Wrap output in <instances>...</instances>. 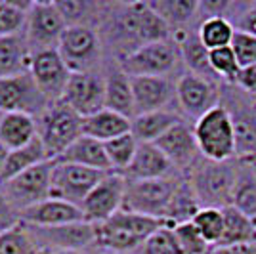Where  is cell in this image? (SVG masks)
<instances>
[{
    "instance_id": "6da1fadb",
    "label": "cell",
    "mask_w": 256,
    "mask_h": 254,
    "mask_svg": "<svg viewBox=\"0 0 256 254\" xmlns=\"http://www.w3.org/2000/svg\"><path fill=\"white\" fill-rule=\"evenodd\" d=\"M94 226H96V244L104 250L117 254H138V250L153 233L172 224L136 212L118 210L109 220Z\"/></svg>"
},
{
    "instance_id": "7a4b0ae2",
    "label": "cell",
    "mask_w": 256,
    "mask_h": 254,
    "mask_svg": "<svg viewBox=\"0 0 256 254\" xmlns=\"http://www.w3.org/2000/svg\"><path fill=\"white\" fill-rule=\"evenodd\" d=\"M113 38L124 46V56L140 46L170 38V27L153 12L148 2L120 4L111 23Z\"/></svg>"
},
{
    "instance_id": "3957f363",
    "label": "cell",
    "mask_w": 256,
    "mask_h": 254,
    "mask_svg": "<svg viewBox=\"0 0 256 254\" xmlns=\"http://www.w3.org/2000/svg\"><path fill=\"white\" fill-rule=\"evenodd\" d=\"M239 172V159L210 160L201 159L186 174L201 208H226L232 204L235 180Z\"/></svg>"
},
{
    "instance_id": "277c9868",
    "label": "cell",
    "mask_w": 256,
    "mask_h": 254,
    "mask_svg": "<svg viewBox=\"0 0 256 254\" xmlns=\"http://www.w3.org/2000/svg\"><path fill=\"white\" fill-rule=\"evenodd\" d=\"M220 106L230 113L235 132L237 159H250L256 155V98L243 92L239 86H220Z\"/></svg>"
},
{
    "instance_id": "5b68a950",
    "label": "cell",
    "mask_w": 256,
    "mask_h": 254,
    "mask_svg": "<svg viewBox=\"0 0 256 254\" xmlns=\"http://www.w3.org/2000/svg\"><path fill=\"white\" fill-rule=\"evenodd\" d=\"M182 180V174L159 180H126V191L120 210L164 220L172 197Z\"/></svg>"
},
{
    "instance_id": "8992f818",
    "label": "cell",
    "mask_w": 256,
    "mask_h": 254,
    "mask_svg": "<svg viewBox=\"0 0 256 254\" xmlns=\"http://www.w3.org/2000/svg\"><path fill=\"white\" fill-rule=\"evenodd\" d=\"M195 140L204 159L230 160L237 159L235 132L226 107L216 106L193 124Z\"/></svg>"
},
{
    "instance_id": "52a82bcc",
    "label": "cell",
    "mask_w": 256,
    "mask_h": 254,
    "mask_svg": "<svg viewBox=\"0 0 256 254\" xmlns=\"http://www.w3.org/2000/svg\"><path fill=\"white\" fill-rule=\"evenodd\" d=\"M36 128L48 159L56 160L75 140L82 136V116L76 115L64 102H58L48 106V109L38 116Z\"/></svg>"
},
{
    "instance_id": "ba28073f",
    "label": "cell",
    "mask_w": 256,
    "mask_h": 254,
    "mask_svg": "<svg viewBox=\"0 0 256 254\" xmlns=\"http://www.w3.org/2000/svg\"><path fill=\"white\" fill-rule=\"evenodd\" d=\"M182 62L180 50L176 42L159 40L146 46H140L138 50L126 54L120 58L118 69L130 78L134 76H168Z\"/></svg>"
},
{
    "instance_id": "9c48e42d",
    "label": "cell",
    "mask_w": 256,
    "mask_h": 254,
    "mask_svg": "<svg viewBox=\"0 0 256 254\" xmlns=\"http://www.w3.org/2000/svg\"><path fill=\"white\" fill-rule=\"evenodd\" d=\"M106 174L107 172L54 160L50 199H58V201H65L80 206L88 197V193L104 180Z\"/></svg>"
},
{
    "instance_id": "30bf717a",
    "label": "cell",
    "mask_w": 256,
    "mask_h": 254,
    "mask_svg": "<svg viewBox=\"0 0 256 254\" xmlns=\"http://www.w3.org/2000/svg\"><path fill=\"white\" fill-rule=\"evenodd\" d=\"M58 52L71 73H88L94 71L100 62L102 42L90 25H75L64 31L58 44Z\"/></svg>"
},
{
    "instance_id": "8fae6325",
    "label": "cell",
    "mask_w": 256,
    "mask_h": 254,
    "mask_svg": "<svg viewBox=\"0 0 256 254\" xmlns=\"http://www.w3.org/2000/svg\"><path fill=\"white\" fill-rule=\"evenodd\" d=\"M65 29L67 25L54 2H32L25 23V36L32 54L58 48Z\"/></svg>"
},
{
    "instance_id": "7c38bea8",
    "label": "cell",
    "mask_w": 256,
    "mask_h": 254,
    "mask_svg": "<svg viewBox=\"0 0 256 254\" xmlns=\"http://www.w3.org/2000/svg\"><path fill=\"white\" fill-rule=\"evenodd\" d=\"M48 106L50 104L38 90L31 73L0 78V113H25L40 116Z\"/></svg>"
},
{
    "instance_id": "4fadbf2b",
    "label": "cell",
    "mask_w": 256,
    "mask_h": 254,
    "mask_svg": "<svg viewBox=\"0 0 256 254\" xmlns=\"http://www.w3.org/2000/svg\"><path fill=\"white\" fill-rule=\"evenodd\" d=\"M176 102L188 118L199 120L210 109L220 106V86L190 71L176 80Z\"/></svg>"
},
{
    "instance_id": "5bb4252c",
    "label": "cell",
    "mask_w": 256,
    "mask_h": 254,
    "mask_svg": "<svg viewBox=\"0 0 256 254\" xmlns=\"http://www.w3.org/2000/svg\"><path fill=\"white\" fill-rule=\"evenodd\" d=\"M126 191V178L118 172H107L104 180L88 193L80 204L84 220L90 224H102L122 208Z\"/></svg>"
},
{
    "instance_id": "9a60e30c",
    "label": "cell",
    "mask_w": 256,
    "mask_h": 254,
    "mask_svg": "<svg viewBox=\"0 0 256 254\" xmlns=\"http://www.w3.org/2000/svg\"><path fill=\"white\" fill-rule=\"evenodd\" d=\"M31 76L46 98V102L52 106V104H58L64 100L65 88L71 78V71L65 65L58 48H52V50L32 54Z\"/></svg>"
},
{
    "instance_id": "2e32d148",
    "label": "cell",
    "mask_w": 256,
    "mask_h": 254,
    "mask_svg": "<svg viewBox=\"0 0 256 254\" xmlns=\"http://www.w3.org/2000/svg\"><path fill=\"white\" fill-rule=\"evenodd\" d=\"M54 160L40 162L32 168L25 170L18 178L10 180L6 186V197L8 201L18 206L20 212L29 208L36 202L50 199V184H52Z\"/></svg>"
},
{
    "instance_id": "e0dca14e",
    "label": "cell",
    "mask_w": 256,
    "mask_h": 254,
    "mask_svg": "<svg viewBox=\"0 0 256 254\" xmlns=\"http://www.w3.org/2000/svg\"><path fill=\"white\" fill-rule=\"evenodd\" d=\"M62 102L82 118L106 109V78L94 71L71 73Z\"/></svg>"
},
{
    "instance_id": "ac0fdd59",
    "label": "cell",
    "mask_w": 256,
    "mask_h": 254,
    "mask_svg": "<svg viewBox=\"0 0 256 254\" xmlns=\"http://www.w3.org/2000/svg\"><path fill=\"white\" fill-rule=\"evenodd\" d=\"M23 224V222H22ZM38 248L58 250H84L96 244V226L90 222H75L56 228H34L27 226Z\"/></svg>"
},
{
    "instance_id": "d6986e66",
    "label": "cell",
    "mask_w": 256,
    "mask_h": 254,
    "mask_svg": "<svg viewBox=\"0 0 256 254\" xmlns=\"http://www.w3.org/2000/svg\"><path fill=\"white\" fill-rule=\"evenodd\" d=\"M155 146L166 155V159L170 160L182 176H186L193 168V164L203 157L195 140L193 126H190L186 120L172 126L164 136H160L155 142Z\"/></svg>"
},
{
    "instance_id": "ffe728a7",
    "label": "cell",
    "mask_w": 256,
    "mask_h": 254,
    "mask_svg": "<svg viewBox=\"0 0 256 254\" xmlns=\"http://www.w3.org/2000/svg\"><path fill=\"white\" fill-rule=\"evenodd\" d=\"M130 80L136 115L168 109L172 100H176V82L170 76H134Z\"/></svg>"
},
{
    "instance_id": "44dd1931",
    "label": "cell",
    "mask_w": 256,
    "mask_h": 254,
    "mask_svg": "<svg viewBox=\"0 0 256 254\" xmlns=\"http://www.w3.org/2000/svg\"><path fill=\"white\" fill-rule=\"evenodd\" d=\"M20 214L25 226H34V228H56L65 224L86 222L80 206L58 201V199H46L42 202H36Z\"/></svg>"
},
{
    "instance_id": "7402d4cb",
    "label": "cell",
    "mask_w": 256,
    "mask_h": 254,
    "mask_svg": "<svg viewBox=\"0 0 256 254\" xmlns=\"http://www.w3.org/2000/svg\"><path fill=\"white\" fill-rule=\"evenodd\" d=\"M178 174L180 172L155 144H140L130 166L122 172L126 180H159Z\"/></svg>"
},
{
    "instance_id": "603a6c76",
    "label": "cell",
    "mask_w": 256,
    "mask_h": 254,
    "mask_svg": "<svg viewBox=\"0 0 256 254\" xmlns=\"http://www.w3.org/2000/svg\"><path fill=\"white\" fill-rule=\"evenodd\" d=\"M32 50L25 32L0 38V78L31 73Z\"/></svg>"
},
{
    "instance_id": "cb8c5ba5",
    "label": "cell",
    "mask_w": 256,
    "mask_h": 254,
    "mask_svg": "<svg viewBox=\"0 0 256 254\" xmlns=\"http://www.w3.org/2000/svg\"><path fill=\"white\" fill-rule=\"evenodd\" d=\"M56 162L78 164V166L100 170V172H113L111 162L107 159L106 146L98 140L88 138V136H80L78 140H75L64 151V155L56 159Z\"/></svg>"
},
{
    "instance_id": "d4e9b609",
    "label": "cell",
    "mask_w": 256,
    "mask_h": 254,
    "mask_svg": "<svg viewBox=\"0 0 256 254\" xmlns=\"http://www.w3.org/2000/svg\"><path fill=\"white\" fill-rule=\"evenodd\" d=\"M174 42L178 46L182 62L188 67L190 73L199 74V76L214 80V82L218 80V76H216V73L210 67L208 50L203 46L197 31H184V29H180V34L174 38Z\"/></svg>"
},
{
    "instance_id": "484cf974",
    "label": "cell",
    "mask_w": 256,
    "mask_h": 254,
    "mask_svg": "<svg viewBox=\"0 0 256 254\" xmlns=\"http://www.w3.org/2000/svg\"><path fill=\"white\" fill-rule=\"evenodd\" d=\"M132 128V118L118 115L111 109H102L94 115L82 118V136L94 138L102 144L124 136Z\"/></svg>"
},
{
    "instance_id": "4316f807",
    "label": "cell",
    "mask_w": 256,
    "mask_h": 254,
    "mask_svg": "<svg viewBox=\"0 0 256 254\" xmlns=\"http://www.w3.org/2000/svg\"><path fill=\"white\" fill-rule=\"evenodd\" d=\"M184 118L172 109L144 113V115H136L132 118L130 132L140 144H155L160 136H164L172 126H176Z\"/></svg>"
},
{
    "instance_id": "83f0119b",
    "label": "cell",
    "mask_w": 256,
    "mask_h": 254,
    "mask_svg": "<svg viewBox=\"0 0 256 254\" xmlns=\"http://www.w3.org/2000/svg\"><path fill=\"white\" fill-rule=\"evenodd\" d=\"M38 136L34 116L25 113H2L0 118V144L6 149H20Z\"/></svg>"
},
{
    "instance_id": "f1b7e54d",
    "label": "cell",
    "mask_w": 256,
    "mask_h": 254,
    "mask_svg": "<svg viewBox=\"0 0 256 254\" xmlns=\"http://www.w3.org/2000/svg\"><path fill=\"white\" fill-rule=\"evenodd\" d=\"M48 159V153L44 149L42 140L36 138L29 142L27 146H23L20 149H14L8 153V159H6V164L0 172V184H8L10 180L18 178L20 174H23L25 170L32 168L40 162H46Z\"/></svg>"
},
{
    "instance_id": "f546056e",
    "label": "cell",
    "mask_w": 256,
    "mask_h": 254,
    "mask_svg": "<svg viewBox=\"0 0 256 254\" xmlns=\"http://www.w3.org/2000/svg\"><path fill=\"white\" fill-rule=\"evenodd\" d=\"M106 109H111L118 115L134 118V94H132V80L120 69L106 76Z\"/></svg>"
},
{
    "instance_id": "4dcf8cb0",
    "label": "cell",
    "mask_w": 256,
    "mask_h": 254,
    "mask_svg": "<svg viewBox=\"0 0 256 254\" xmlns=\"http://www.w3.org/2000/svg\"><path fill=\"white\" fill-rule=\"evenodd\" d=\"M230 206L256 220V172L243 159H239V172Z\"/></svg>"
},
{
    "instance_id": "1f68e13d",
    "label": "cell",
    "mask_w": 256,
    "mask_h": 254,
    "mask_svg": "<svg viewBox=\"0 0 256 254\" xmlns=\"http://www.w3.org/2000/svg\"><path fill=\"white\" fill-rule=\"evenodd\" d=\"M148 4L170 29L172 27L184 29L199 16L197 0H153Z\"/></svg>"
},
{
    "instance_id": "d6a6232c",
    "label": "cell",
    "mask_w": 256,
    "mask_h": 254,
    "mask_svg": "<svg viewBox=\"0 0 256 254\" xmlns=\"http://www.w3.org/2000/svg\"><path fill=\"white\" fill-rule=\"evenodd\" d=\"M224 214V237L218 244L256 243V220L239 212L234 206L222 208Z\"/></svg>"
},
{
    "instance_id": "836d02e7",
    "label": "cell",
    "mask_w": 256,
    "mask_h": 254,
    "mask_svg": "<svg viewBox=\"0 0 256 254\" xmlns=\"http://www.w3.org/2000/svg\"><path fill=\"white\" fill-rule=\"evenodd\" d=\"M201 210V204H199V199L193 191L192 184L188 182V178L184 176V180L180 182L178 190L174 193L170 201V206L166 210V216L164 220L170 222L172 226H178V224L184 222H192L195 218V214Z\"/></svg>"
},
{
    "instance_id": "e575fe53",
    "label": "cell",
    "mask_w": 256,
    "mask_h": 254,
    "mask_svg": "<svg viewBox=\"0 0 256 254\" xmlns=\"http://www.w3.org/2000/svg\"><path fill=\"white\" fill-rule=\"evenodd\" d=\"M234 23L230 22L224 16H216V18H204L203 22L199 23L197 34L201 38L203 46L210 52V50H218V48H226L232 46L235 34Z\"/></svg>"
},
{
    "instance_id": "d590c367",
    "label": "cell",
    "mask_w": 256,
    "mask_h": 254,
    "mask_svg": "<svg viewBox=\"0 0 256 254\" xmlns=\"http://www.w3.org/2000/svg\"><path fill=\"white\" fill-rule=\"evenodd\" d=\"M38 244L34 243L25 224H16L10 230L0 232V254H36Z\"/></svg>"
},
{
    "instance_id": "8d00e7d4",
    "label": "cell",
    "mask_w": 256,
    "mask_h": 254,
    "mask_svg": "<svg viewBox=\"0 0 256 254\" xmlns=\"http://www.w3.org/2000/svg\"><path fill=\"white\" fill-rule=\"evenodd\" d=\"M104 146H106L107 159L111 162L113 172L122 174V172L130 166L132 159H134V155H136V151H138L140 142L132 136V132H128L124 136H118V138L111 140V142H106Z\"/></svg>"
},
{
    "instance_id": "74e56055",
    "label": "cell",
    "mask_w": 256,
    "mask_h": 254,
    "mask_svg": "<svg viewBox=\"0 0 256 254\" xmlns=\"http://www.w3.org/2000/svg\"><path fill=\"white\" fill-rule=\"evenodd\" d=\"M32 2H16L4 0L0 2V38L18 34L27 23V14L31 10Z\"/></svg>"
},
{
    "instance_id": "f35d334b",
    "label": "cell",
    "mask_w": 256,
    "mask_h": 254,
    "mask_svg": "<svg viewBox=\"0 0 256 254\" xmlns=\"http://www.w3.org/2000/svg\"><path fill=\"white\" fill-rule=\"evenodd\" d=\"M192 224L197 228V232L203 235V239L210 246H216L224 237V214H222V208H201L195 214Z\"/></svg>"
},
{
    "instance_id": "ab89813d",
    "label": "cell",
    "mask_w": 256,
    "mask_h": 254,
    "mask_svg": "<svg viewBox=\"0 0 256 254\" xmlns=\"http://www.w3.org/2000/svg\"><path fill=\"white\" fill-rule=\"evenodd\" d=\"M210 58V67L216 73V76L226 82V84H235L239 73H241V65L235 58V52L232 46H226V48H218V50H210L208 52Z\"/></svg>"
},
{
    "instance_id": "60d3db41",
    "label": "cell",
    "mask_w": 256,
    "mask_h": 254,
    "mask_svg": "<svg viewBox=\"0 0 256 254\" xmlns=\"http://www.w3.org/2000/svg\"><path fill=\"white\" fill-rule=\"evenodd\" d=\"M138 254H184L174 233V226H164L159 232L153 233L138 250Z\"/></svg>"
},
{
    "instance_id": "b9f144b4",
    "label": "cell",
    "mask_w": 256,
    "mask_h": 254,
    "mask_svg": "<svg viewBox=\"0 0 256 254\" xmlns=\"http://www.w3.org/2000/svg\"><path fill=\"white\" fill-rule=\"evenodd\" d=\"M54 4H56L58 12L62 14L67 27L86 25V22L92 16V12L98 8L96 4L86 2V0H60V2H54Z\"/></svg>"
},
{
    "instance_id": "7bdbcfd3",
    "label": "cell",
    "mask_w": 256,
    "mask_h": 254,
    "mask_svg": "<svg viewBox=\"0 0 256 254\" xmlns=\"http://www.w3.org/2000/svg\"><path fill=\"white\" fill-rule=\"evenodd\" d=\"M174 233L178 237L184 254H208L210 244L203 239V235L197 232L192 222H184L174 226Z\"/></svg>"
},
{
    "instance_id": "ee69618b",
    "label": "cell",
    "mask_w": 256,
    "mask_h": 254,
    "mask_svg": "<svg viewBox=\"0 0 256 254\" xmlns=\"http://www.w3.org/2000/svg\"><path fill=\"white\" fill-rule=\"evenodd\" d=\"M232 48H234L241 69L248 65H256V34L237 29L232 40Z\"/></svg>"
},
{
    "instance_id": "f6af8a7d",
    "label": "cell",
    "mask_w": 256,
    "mask_h": 254,
    "mask_svg": "<svg viewBox=\"0 0 256 254\" xmlns=\"http://www.w3.org/2000/svg\"><path fill=\"white\" fill-rule=\"evenodd\" d=\"M239 6V29L256 34V2L237 4Z\"/></svg>"
},
{
    "instance_id": "bcb514c9",
    "label": "cell",
    "mask_w": 256,
    "mask_h": 254,
    "mask_svg": "<svg viewBox=\"0 0 256 254\" xmlns=\"http://www.w3.org/2000/svg\"><path fill=\"white\" fill-rule=\"evenodd\" d=\"M235 86H239L243 92L254 96L256 98V65H248V67H243L241 73H239V78Z\"/></svg>"
},
{
    "instance_id": "7dc6e473",
    "label": "cell",
    "mask_w": 256,
    "mask_h": 254,
    "mask_svg": "<svg viewBox=\"0 0 256 254\" xmlns=\"http://www.w3.org/2000/svg\"><path fill=\"white\" fill-rule=\"evenodd\" d=\"M16 224H20V222H18L16 216H14V204L8 201L6 195L0 193V232L10 230L12 226H16Z\"/></svg>"
},
{
    "instance_id": "c3c4849f",
    "label": "cell",
    "mask_w": 256,
    "mask_h": 254,
    "mask_svg": "<svg viewBox=\"0 0 256 254\" xmlns=\"http://www.w3.org/2000/svg\"><path fill=\"white\" fill-rule=\"evenodd\" d=\"M208 254H256V243L216 244V246H210Z\"/></svg>"
},
{
    "instance_id": "681fc988",
    "label": "cell",
    "mask_w": 256,
    "mask_h": 254,
    "mask_svg": "<svg viewBox=\"0 0 256 254\" xmlns=\"http://www.w3.org/2000/svg\"><path fill=\"white\" fill-rule=\"evenodd\" d=\"M36 254H84L80 250H58V248H38Z\"/></svg>"
},
{
    "instance_id": "f907efd6",
    "label": "cell",
    "mask_w": 256,
    "mask_h": 254,
    "mask_svg": "<svg viewBox=\"0 0 256 254\" xmlns=\"http://www.w3.org/2000/svg\"><path fill=\"white\" fill-rule=\"evenodd\" d=\"M8 153H10V149H6L2 144H0V172L4 168V164H6V159H8Z\"/></svg>"
},
{
    "instance_id": "816d5d0a",
    "label": "cell",
    "mask_w": 256,
    "mask_h": 254,
    "mask_svg": "<svg viewBox=\"0 0 256 254\" xmlns=\"http://www.w3.org/2000/svg\"><path fill=\"white\" fill-rule=\"evenodd\" d=\"M243 160H246V162L252 166V170L256 172V155H254V157H250V159H243Z\"/></svg>"
},
{
    "instance_id": "f5cc1de1",
    "label": "cell",
    "mask_w": 256,
    "mask_h": 254,
    "mask_svg": "<svg viewBox=\"0 0 256 254\" xmlns=\"http://www.w3.org/2000/svg\"><path fill=\"white\" fill-rule=\"evenodd\" d=\"M102 254H117V252H107V250H106V252H102Z\"/></svg>"
},
{
    "instance_id": "db71d44e",
    "label": "cell",
    "mask_w": 256,
    "mask_h": 254,
    "mask_svg": "<svg viewBox=\"0 0 256 254\" xmlns=\"http://www.w3.org/2000/svg\"><path fill=\"white\" fill-rule=\"evenodd\" d=\"M0 118H2V113H0Z\"/></svg>"
}]
</instances>
